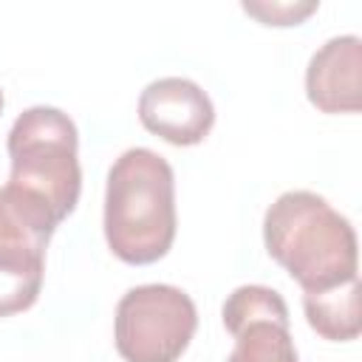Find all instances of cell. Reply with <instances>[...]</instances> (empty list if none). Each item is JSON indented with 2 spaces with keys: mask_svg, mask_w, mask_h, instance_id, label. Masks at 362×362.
<instances>
[{
  "mask_svg": "<svg viewBox=\"0 0 362 362\" xmlns=\"http://www.w3.org/2000/svg\"><path fill=\"white\" fill-rule=\"evenodd\" d=\"M139 122L144 130L175 147H192L209 136L215 105L198 82L187 76H161L141 90Z\"/></svg>",
  "mask_w": 362,
  "mask_h": 362,
  "instance_id": "5",
  "label": "cell"
},
{
  "mask_svg": "<svg viewBox=\"0 0 362 362\" xmlns=\"http://www.w3.org/2000/svg\"><path fill=\"white\" fill-rule=\"evenodd\" d=\"M263 243L303 291H325L359 277L351 221L311 189L274 198L263 215Z\"/></svg>",
  "mask_w": 362,
  "mask_h": 362,
  "instance_id": "1",
  "label": "cell"
},
{
  "mask_svg": "<svg viewBox=\"0 0 362 362\" xmlns=\"http://www.w3.org/2000/svg\"><path fill=\"white\" fill-rule=\"evenodd\" d=\"M198 328L192 297L170 283L127 288L116 305L113 342L124 362H175Z\"/></svg>",
  "mask_w": 362,
  "mask_h": 362,
  "instance_id": "4",
  "label": "cell"
},
{
  "mask_svg": "<svg viewBox=\"0 0 362 362\" xmlns=\"http://www.w3.org/2000/svg\"><path fill=\"white\" fill-rule=\"evenodd\" d=\"M11 184L40 192L65 221L82 189L79 170V133L68 113L48 105L23 110L8 130Z\"/></svg>",
  "mask_w": 362,
  "mask_h": 362,
  "instance_id": "3",
  "label": "cell"
},
{
  "mask_svg": "<svg viewBox=\"0 0 362 362\" xmlns=\"http://www.w3.org/2000/svg\"><path fill=\"white\" fill-rule=\"evenodd\" d=\"M320 8V3L317 0H305V3H300V0H288V3H277V0H263V3H252V0H246L243 3V11L246 14H252V17H257L263 25H300L308 14H314Z\"/></svg>",
  "mask_w": 362,
  "mask_h": 362,
  "instance_id": "12",
  "label": "cell"
},
{
  "mask_svg": "<svg viewBox=\"0 0 362 362\" xmlns=\"http://www.w3.org/2000/svg\"><path fill=\"white\" fill-rule=\"evenodd\" d=\"M226 362H300L288 325L257 320L235 334V348Z\"/></svg>",
  "mask_w": 362,
  "mask_h": 362,
  "instance_id": "10",
  "label": "cell"
},
{
  "mask_svg": "<svg viewBox=\"0 0 362 362\" xmlns=\"http://www.w3.org/2000/svg\"><path fill=\"white\" fill-rule=\"evenodd\" d=\"M221 320H223V328L235 337L243 325L257 322V320H274L280 325H288V305L280 297V291H274L269 286L249 283V286H238L223 300Z\"/></svg>",
  "mask_w": 362,
  "mask_h": 362,
  "instance_id": "9",
  "label": "cell"
},
{
  "mask_svg": "<svg viewBox=\"0 0 362 362\" xmlns=\"http://www.w3.org/2000/svg\"><path fill=\"white\" fill-rule=\"evenodd\" d=\"M45 266H8L0 263V317L31 308L42 288Z\"/></svg>",
  "mask_w": 362,
  "mask_h": 362,
  "instance_id": "11",
  "label": "cell"
},
{
  "mask_svg": "<svg viewBox=\"0 0 362 362\" xmlns=\"http://www.w3.org/2000/svg\"><path fill=\"white\" fill-rule=\"evenodd\" d=\"M303 311L308 325L331 342L356 339L362 331L359 320V277L345 280L325 291H303Z\"/></svg>",
  "mask_w": 362,
  "mask_h": 362,
  "instance_id": "8",
  "label": "cell"
},
{
  "mask_svg": "<svg viewBox=\"0 0 362 362\" xmlns=\"http://www.w3.org/2000/svg\"><path fill=\"white\" fill-rule=\"evenodd\" d=\"M62 223L57 209L34 189L20 184L0 187V263L45 266V249Z\"/></svg>",
  "mask_w": 362,
  "mask_h": 362,
  "instance_id": "6",
  "label": "cell"
},
{
  "mask_svg": "<svg viewBox=\"0 0 362 362\" xmlns=\"http://www.w3.org/2000/svg\"><path fill=\"white\" fill-rule=\"evenodd\" d=\"M362 40L356 34L322 42L305 68V96L322 113H356L362 107Z\"/></svg>",
  "mask_w": 362,
  "mask_h": 362,
  "instance_id": "7",
  "label": "cell"
},
{
  "mask_svg": "<svg viewBox=\"0 0 362 362\" xmlns=\"http://www.w3.org/2000/svg\"><path fill=\"white\" fill-rule=\"evenodd\" d=\"M0 110H3V90H0Z\"/></svg>",
  "mask_w": 362,
  "mask_h": 362,
  "instance_id": "13",
  "label": "cell"
},
{
  "mask_svg": "<svg viewBox=\"0 0 362 362\" xmlns=\"http://www.w3.org/2000/svg\"><path fill=\"white\" fill-rule=\"evenodd\" d=\"M175 223V175L170 161L150 147L124 150L107 170V249L130 266L156 263L170 252Z\"/></svg>",
  "mask_w": 362,
  "mask_h": 362,
  "instance_id": "2",
  "label": "cell"
}]
</instances>
